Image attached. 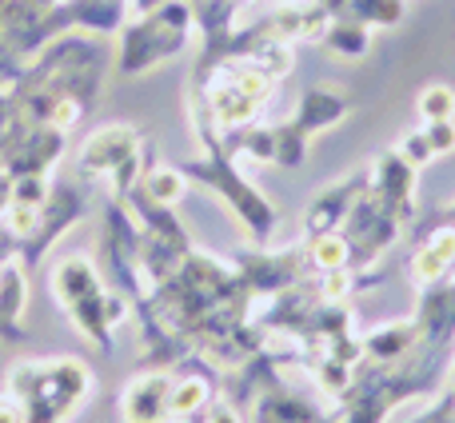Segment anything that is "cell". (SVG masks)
<instances>
[{
	"label": "cell",
	"mask_w": 455,
	"mask_h": 423,
	"mask_svg": "<svg viewBox=\"0 0 455 423\" xmlns=\"http://www.w3.org/2000/svg\"><path fill=\"white\" fill-rule=\"evenodd\" d=\"M188 116H192V128H196V140H200V156L196 160H184V176L196 184H204V188H212L216 196L224 200L228 208L235 212V219H240L243 227L251 232V240L267 243L275 235V224H280V212L275 204L264 196V192L256 188V184L248 180V176L235 168V156L228 152V140L224 132L212 124V116L204 112V104L200 100H188Z\"/></svg>",
	"instance_id": "cell-1"
},
{
	"label": "cell",
	"mask_w": 455,
	"mask_h": 423,
	"mask_svg": "<svg viewBox=\"0 0 455 423\" xmlns=\"http://www.w3.org/2000/svg\"><path fill=\"white\" fill-rule=\"evenodd\" d=\"M48 288H52L56 304L64 307L72 323L84 331V339L100 352H112V331L128 320L132 299L124 291L108 288L100 267L88 256H64L48 272Z\"/></svg>",
	"instance_id": "cell-2"
},
{
	"label": "cell",
	"mask_w": 455,
	"mask_h": 423,
	"mask_svg": "<svg viewBox=\"0 0 455 423\" xmlns=\"http://www.w3.org/2000/svg\"><path fill=\"white\" fill-rule=\"evenodd\" d=\"M8 395L24 408V423H68L92 400V371L84 360H20L4 371Z\"/></svg>",
	"instance_id": "cell-3"
},
{
	"label": "cell",
	"mask_w": 455,
	"mask_h": 423,
	"mask_svg": "<svg viewBox=\"0 0 455 423\" xmlns=\"http://www.w3.org/2000/svg\"><path fill=\"white\" fill-rule=\"evenodd\" d=\"M196 32V8L192 0H164L144 16H128L116 32V76H144L160 64L176 60L192 44Z\"/></svg>",
	"instance_id": "cell-4"
},
{
	"label": "cell",
	"mask_w": 455,
	"mask_h": 423,
	"mask_svg": "<svg viewBox=\"0 0 455 423\" xmlns=\"http://www.w3.org/2000/svg\"><path fill=\"white\" fill-rule=\"evenodd\" d=\"M403 227L408 224H403L384 200H376L371 192H363V196L355 200V208L347 212L344 227H339L344 240H347V248H352V267H371L395 240H400Z\"/></svg>",
	"instance_id": "cell-5"
},
{
	"label": "cell",
	"mask_w": 455,
	"mask_h": 423,
	"mask_svg": "<svg viewBox=\"0 0 455 423\" xmlns=\"http://www.w3.org/2000/svg\"><path fill=\"white\" fill-rule=\"evenodd\" d=\"M88 216V200L84 192H76L72 184H52V192H48L44 208H40V224L36 232L28 235V240L16 248V259H20L24 267H36L40 259H44V251L52 248L56 240H60L64 232H68L72 224H80V219Z\"/></svg>",
	"instance_id": "cell-6"
},
{
	"label": "cell",
	"mask_w": 455,
	"mask_h": 423,
	"mask_svg": "<svg viewBox=\"0 0 455 423\" xmlns=\"http://www.w3.org/2000/svg\"><path fill=\"white\" fill-rule=\"evenodd\" d=\"M368 180H371L368 168H355L352 176H344V180L328 184L323 192H315V196L307 200V208H304V219H299V227H304V240H312V235L339 232V227H344V219H347V212L355 208V200L368 192Z\"/></svg>",
	"instance_id": "cell-7"
},
{
	"label": "cell",
	"mask_w": 455,
	"mask_h": 423,
	"mask_svg": "<svg viewBox=\"0 0 455 423\" xmlns=\"http://www.w3.org/2000/svg\"><path fill=\"white\" fill-rule=\"evenodd\" d=\"M368 172H371V180H368L371 196L384 200L403 224H411V219H416V172L419 168H411L408 160L400 156V148L392 144V148H384L371 160Z\"/></svg>",
	"instance_id": "cell-8"
},
{
	"label": "cell",
	"mask_w": 455,
	"mask_h": 423,
	"mask_svg": "<svg viewBox=\"0 0 455 423\" xmlns=\"http://www.w3.org/2000/svg\"><path fill=\"white\" fill-rule=\"evenodd\" d=\"M140 148H144V136L136 132L132 124H104L80 144L76 168H80V176H88V180H92V176H104V180H108V176L116 172L128 156H136Z\"/></svg>",
	"instance_id": "cell-9"
},
{
	"label": "cell",
	"mask_w": 455,
	"mask_h": 423,
	"mask_svg": "<svg viewBox=\"0 0 455 423\" xmlns=\"http://www.w3.org/2000/svg\"><path fill=\"white\" fill-rule=\"evenodd\" d=\"M168 392L172 368H148L132 376L120 392V419L124 423H172L168 419Z\"/></svg>",
	"instance_id": "cell-10"
},
{
	"label": "cell",
	"mask_w": 455,
	"mask_h": 423,
	"mask_svg": "<svg viewBox=\"0 0 455 423\" xmlns=\"http://www.w3.org/2000/svg\"><path fill=\"white\" fill-rule=\"evenodd\" d=\"M416 288H432L455 275V224H435L419 232V243L408 259Z\"/></svg>",
	"instance_id": "cell-11"
},
{
	"label": "cell",
	"mask_w": 455,
	"mask_h": 423,
	"mask_svg": "<svg viewBox=\"0 0 455 423\" xmlns=\"http://www.w3.org/2000/svg\"><path fill=\"white\" fill-rule=\"evenodd\" d=\"M347 112H352V100H347L344 92L315 84V88H307V92L299 96L296 112H291V124H296L299 132L312 140V136H320V132H328V128L344 124Z\"/></svg>",
	"instance_id": "cell-12"
},
{
	"label": "cell",
	"mask_w": 455,
	"mask_h": 423,
	"mask_svg": "<svg viewBox=\"0 0 455 423\" xmlns=\"http://www.w3.org/2000/svg\"><path fill=\"white\" fill-rule=\"evenodd\" d=\"M256 423H336L328 411H320L307 395H296V392H283L267 379L256 395Z\"/></svg>",
	"instance_id": "cell-13"
},
{
	"label": "cell",
	"mask_w": 455,
	"mask_h": 423,
	"mask_svg": "<svg viewBox=\"0 0 455 423\" xmlns=\"http://www.w3.org/2000/svg\"><path fill=\"white\" fill-rule=\"evenodd\" d=\"M216 400V379L208 371H172V392H168V419L184 423L208 411V403Z\"/></svg>",
	"instance_id": "cell-14"
},
{
	"label": "cell",
	"mask_w": 455,
	"mask_h": 423,
	"mask_svg": "<svg viewBox=\"0 0 455 423\" xmlns=\"http://www.w3.org/2000/svg\"><path fill=\"white\" fill-rule=\"evenodd\" d=\"M28 307V267L20 259H4L0 267V339H24L20 315Z\"/></svg>",
	"instance_id": "cell-15"
},
{
	"label": "cell",
	"mask_w": 455,
	"mask_h": 423,
	"mask_svg": "<svg viewBox=\"0 0 455 423\" xmlns=\"http://www.w3.org/2000/svg\"><path fill=\"white\" fill-rule=\"evenodd\" d=\"M419 339V328H416V315L411 320H392V323H379V328L363 331L360 336V347H363V360L371 363H392L400 355H408Z\"/></svg>",
	"instance_id": "cell-16"
},
{
	"label": "cell",
	"mask_w": 455,
	"mask_h": 423,
	"mask_svg": "<svg viewBox=\"0 0 455 423\" xmlns=\"http://www.w3.org/2000/svg\"><path fill=\"white\" fill-rule=\"evenodd\" d=\"M320 8L336 20V16H347V20H360L368 28H395L408 12V0H320Z\"/></svg>",
	"instance_id": "cell-17"
},
{
	"label": "cell",
	"mask_w": 455,
	"mask_h": 423,
	"mask_svg": "<svg viewBox=\"0 0 455 423\" xmlns=\"http://www.w3.org/2000/svg\"><path fill=\"white\" fill-rule=\"evenodd\" d=\"M371 36H376V28H368V24H360V20H347V16H336L320 44L328 48L331 56H339V60H360V56L371 52Z\"/></svg>",
	"instance_id": "cell-18"
},
{
	"label": "cell",
	"mask_w": 455,
	"mask_h": 423,
	"mask_svg": "<svg viewBox=\"0 0 455 423\" xmlns=\"http://www.w3.org/2000/svg\"><path fill=\"white\" fill-rule=\"evenodd\" d=\"M188 176H184V168L180 164H152L148 172H144V180L136 184L140 188V196H148L152 204H160V208H176L184 200V192H188Z\"/></svg>",
	"instance_id": "cell-19"
},
{
	"label": "cell",
	"mask_w": 455,
	"mask_h": 423,
	"mask_svg": "<svg viewBox=\"0 0 455 423\" xmlns=\"http://www.w3.org/2000/svg\"><path fill=\"white\" fill-rule=\"evenodd\" d=\"M307 259H312V275L323 272V267H347L352 264V248H347L344 232H328V235H312L304 240Z\"/></svg>",
	"instance_id": "cell-20"
},
{
	"label": "cell",
	"mask_w": 455,
	"mask_h": 423,
	"mask_svg": "<svg viewBox=\"0 0 455 423\" xmlns=\"http://www.w3.org/2000/svg\"><path fill=\"white\" fill-rule=\"evenodd\" d=\"M272 132H275V160L272 164H280V168H299L307 160V136L299 132L296 124H291V116L288 120H280V124H272Z\"/></svg>",
	"instance_id": "cell-21"
},
{
	"label": "cell",
	"mask_w": 455,
	"mask_h": 423,
	"mask_svg": "<svg viewBox=\"0 0 455 423\" xmlns=\"http://www.w3.org/2000/svg\"><path fill=\"white\" fill-rule=\"evenodd\" d=\"M416 112L424 124H432V120H455V88L451 84H427L416 100Z\"/></svg>",
	"instance_id": "cell-22"
},
{
	"label": "cell",
	"mask_w": 455,
	"mask_h": 423,
	"mask_svg": "<svg viewBox=\"0 0 455 423\" xmlns=\"http://www.w3.org/2000/svg\"><path fill=\"white\" fill-rule=\"evenodd\" d=\"M52 180L48 176H12V200L16 204H44Z\"/></svg>",
	"instance_id": "cell-23"
},
{
	"label": "cell",
	"mask_w": 455,
	"mask_h": 423,
	"mask_svg": "<svg viewBox=\"0 0 455 423\" xmlns=\"http://www.w3.org/2000/svg\"><path fill=\"white\" fill-rule=\"evenodd\" d=\"M395 148H400V156L408 160L411 168H424V164H432V160H435V152H432V144H427L424 128H416V132H408L400 144H395Z\"/></svg>",
	"instance_id": "cell-24"
},
{
	"label": "cell",
	"mask_w": 455,
	"mask_h": 423,
	"mask_svg": "<svg viewBox=\"0 0 455 423\" xmlns=\"http://www.w3.org/2000/svg\"><path fill=\"white\" fill-rule=\"evenodd\" d=\"M424 136L435 156H451L455 152V120H432V124H424Z\"/></svg>",
	"instance_id": "cell-25"
},
{
	"label": "cell",
	"mask_w": 455,
	"mask_h": 423,
	"mask_svg": "<svg viewBox=\"0 0 455 423\" xmlns=\"http://www.w3.org/2000/svg\"><path fill=\"white\" fill-rule=\"evenodd\" d=\"M411 423H455V387L448 384V392L440 395V403H435L432 411H424L419 419H411Z\"/></svg>",
	"instance_id": "cell-26"
},
{
	"label": "cell",
	"mask_w": 455,
	"mask_h": 423,
	"mask_svg": "<svg viewBox=\"0 0 455 423\" xmlns=\"http://www.w3.org/2000/svg\"><path fill=\"white\" fill-rule=\"evenodd\" d=\"M204 423H243V419H240V411H235L232 400L216 395V400L208 403V411H204Z\"/></svg>",
	"instance_id": "cell-27"
},
{
	"label": "cell",
	"mask_w": 455,
	"mask_h": 423,
	"mask_svg": "<svg viewBox=\"0 0 455 423\" xmlns=\"http://www.w3.org/2000/svg\"><path fill=\"white\" fill-rule=\"evenodd\" d=\"M0 423H24V408L16 395H0Z\"/></svg>",
	"instance_id": "cell-28"
},
{
	"label": "cell",
	"mask_w": 455,
	"mask_h": 423,
	"mask_svg": "<svg viewBox=\"0 0 455 423\" xmlns=\"http://www.w3.org/2000/svg\"><path fill=\"white\" fill-rule=\"evenodd\" d=\"M164 0H124V8H128V16H144V12H152V8H160Z\"/></svg>",
	"instance_id": "cell-29"
},
{
	"label": "cell",
	"mask_w": 455,
	"mask_h": 423,
	"mask_svg": "<svg viewBox=\"0 0 455 423\" xmlns=\"http://www.w3.org/2000/svg\"><path fill=\"white\" fill-rule=\"evenodd\" d=\"M0 267H4V256H0Z\"/></svg>",
	"instance_id": "cell-30"
},
{
	"label": "cell",
	"mask_w": 455,
	"mask_h": 423,
	"mask_svg": "<svg viewBox=\"0 0 455 423\" xmlns=\"http://www.w3.org/2000/svg\"><path fill=\"white\" fill-rule=\"evenodd\" d=\"M192 4H196V0H192Z\"/></svg>",
	"instance_id": "cell-31"
}]
</instances>
